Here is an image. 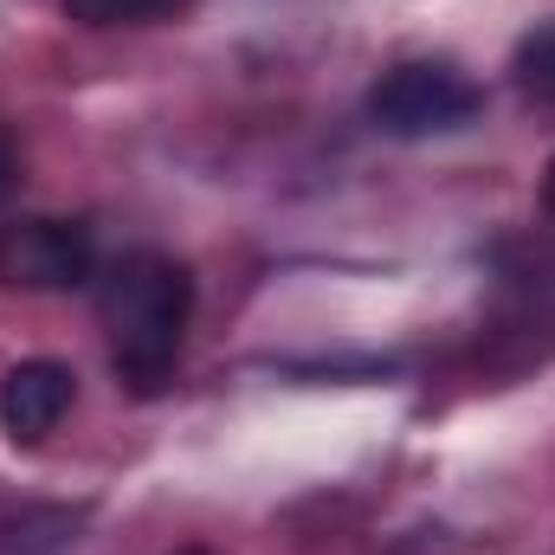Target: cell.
Returning a JSON list of instances; mask_svg holds the SVG:
<instances>
[{
  "instance_id": "cell-7",
  "label": "cell",
  "mask_w": 555,
  "mask_h": 555,
  "mask_svg": "<svg viewBox=\"0 0 555 555\" xmlns=\"http://www.w3.org/2000/svg\"><path fill=\"white\" fill-rule=\"evenodd\" d=\"M13 168H20V162H13V137H7V124H0V194L13 188Z\"/></svg>"
},
{
  "instance_id": "cell-4",
  "label": "cell",
  "mask_w": 555,
  "mask_h": 555,
  "mask_svg": "<svg viewBox=\"0 0 555 555\" xmlns=\"http://www.w3.org/2000/svg\"><path fill=\"white\" fill-rule=\"evenodd\" d=\"M72 414V369L65 362H20L0 375V426L13 446H39L59 420Z\"/></svg>"
},
{
  "instance_id": "cell-5",
  "label": "cell",
  "mask_w": 555,
  "mask_h": 555,
  "mask_svg": "<svg viewBox=\"0 0 555 555\" xmlns=\"http://www.w3.org/2000/svg\"><path fill=\"white\" fill-rule=\"evenodd\" d=\"M188 0H65L72 20L85 26H142V20H162V13H181Z\"/></svg>"
},
{
  "instance_id": "cell-1",
  "label": "cell",
  "mask_w": 555,
  "mask_h": 555,
  "mask_svg": "<svg viewBox=\"0 0 555 555\" xmlns=\"http://www.w3.org/2000/svg\"><path fill=\"white\" fill-rule=\"evenodd\" d=\"M98 317L111 330L117 375L142 395H155L181 362L188 317H194V278L168 253H124L98 284Z\"/></svg>"
},
{
  "instance_id": "cell-2",
  "label": "cell",
  "mask_w": 555,
  "mask_h": 555,
  "mask_svg": "<svg viewBox=\"0 0 555 555\" xmlns=\"http://www.w3.org/2000/svg\"><path fill=\"white\" fill-rule=\"evenodd\" d=\"M478 85L459 72V65H439V59H414V65H395L375 91H369V117L388 130V137H446L459 124L478 117Z\"/></svg>"
},
{
  "instance_id": "cell-9",
  "label": "cell",
  "mask_w": 555,
  "mask_h": 555,
  "mask_svg": "<svg viewBox=\"0 0 555 555\" xmlns=\"http://www.w3.org/2000/svg\"><path fill=\"white\" fill-rule=\"evenodd\" d=\"M188 555H201V550H188Z\"/></svg>"
},
{
  "instance_id": "cell-3",
  "label": "cell",
  "mask_w": 555,
  "mask_h": 555,
  "mask_svg": "<svg viewBox=\"0 0 555 555\" xmlns=\"http://www.w3.org/2000/svg\"><path fill=\"white\" fill-rule=\"evenodd\" d=\"M98 278L91 227L78 220H13L0 227V284L13 291H78Z\"/></svg>"
},
{
  "instance_id": "cell-8",
  "label": "cell",
  "mask_w": 555,
  "mask_h": 555,
  "mask_svg": "<svg viewBox=\"0 0 555 555\" xmlns=\"http://www.w3.org/2000/svg\"><path fill=\"white\" fill-rule=\"evenodd\" d=\"M543 201H550V214H555V162H550V181H543Z\"/></svg>"
},
{
  "instance_id": "cell-6",
  "label": "cell",
  "mask_w": 555,
  "mask_h": 555,
  "mask_svg": "<svg viewBox=\"0 0 555 555\" xmlns=\"http://www.w3.org/2000/svg\"><path fill=\"white\" fill-rule=\"evenodd\" d=\"M517 85L530 98L555 104V26H537L524 46H517Z\"/></svg>"
}]
</instances>
